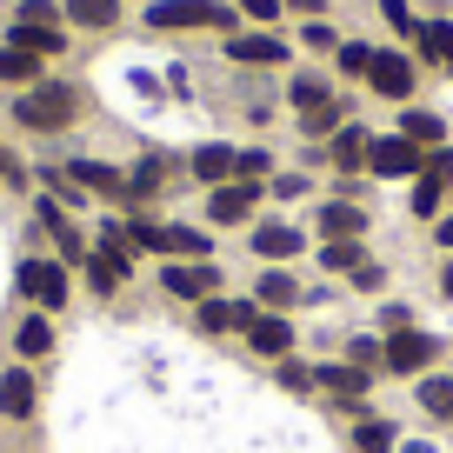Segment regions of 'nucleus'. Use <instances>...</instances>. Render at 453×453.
<instances>
[{"instance_id": "43", "label": "nucleus", "mask_w": 453, "mask_h": 453, "mask_svg": "<svg viewBox=\"0 0 453 453\" xmlns=\"http://www.w3.org/2000/svg\"><path fill=\"white\" fill-rule=\"evenodd\" d=\"M440 247H453V220H440Z\"/></svg>"}, {"instance_id": "7", "label": "nucleus", "mask_w": 453, "mask_h": 453, "mask_svg": "<svg viewBox=\"0 0 453 453\" xmlns=\"http://www.w3.org/2000/svg\"><path fill=\"white\" fill-rule=\"evenodd\" d=\"M254 180H234V187H213V200H207V213L220 226H234V220H247V213H254Z\"/></svg>"}, {"instance_id": "38", "label": "nucleus", "mask_w": 453, "mask_h": 453, "mask_svg": "<svg viewBox=\"0 0 453 453\" xmlns=\"http://www.w3.org/2000/svg\"><path fill=\"white\" fill-rule=\"evenodd\" d=\"M260 173H267V154H260V147H254V154H241V180H260Z\"/></svg>"}, {"instance_id": "35", "label": "nucleus", "mask_w": 453, "mask_h": 453, "mask_svg": "<svg viewBox=\"0 0 453 453\" xmlns=\"http://www.w3.org/2000/svg\"><path fill=\"white\" fill-rule=\"evenodd\" d=\"M387 447H394V426H380V420L360 426V453H387Z\"/></svg>"}, {"instance_id": "24", "label": "nucleus", "mask_w": 453, "mask_h": 453, "mask_svg": "<svg viewBox=\"0 0 453 453\" xmlns=\"http://www.w3.org/2000/svg\"><path fill=\"white\" fill-rule=\"evenodd\" d=\"M413 41H420V54H426V60L453 67V20H426V27L413 34Z\"/></svg>"}, {"instance_id": "3", "label": "nucleus", "mask_w": 453, "mask_h": 453, "mask_svg": "<svg viewBox=\"0 0 453 453\" xmlns=\"http://www.w3.org/2000/svg\"><path fill=\"white\" fill-rule=\"evenodd\" d=\"M20 294L34 300V307H67V267H54V260H27L20 267Z\"/></svg>"}, {"instance_id": "21", "label": "nucleus", "mask_w": 453, "mask_h": 453, "mask_svg": "<svg viewBox=\"0 0 453 453\" xmlns=\"http://www.w3.org/2000/svg\"><path fill=\"white\" fill-rule=\"evenodd\" d=\"M400 134H407V141L420 147V154H434L447 127H440V113H413V107H407V113H400Z\"/></svg>"}, {"instance_id": "33", "label": "nucleus", "mask_w": 453, "mask_h": 453, "mask_svg": "<svg viewBox=\"0 0 453 453\" xmlns=\"http://www.w3.org/2000/svg\"><path fill=\"white\" fill-rule=\"evenodd\" d=\"M367 67H373V47H360V41L340 47V73H367Z\"/></svg>"}, {"instance_id": "19", "label": "nucleus", "mask_w": 453, "mask_h": 453, "mask_svg": "<svg viewBox=\"0 0 453 453\" xmlns=\"http://www.w3.org/2000/svg\"><path fill=\"white\" fill-rule=\"evenodd\" d=\"M41 226L60 241V254H67V260H81V254H87V247H81V234H73V220L60 213V200H41Z\"/></svg>"}, {"instance_id": "37", "label": "nucleus", "mask_w": 453, "mask_h": 453, "mask_svg": "<svg viewBox=\"0 0 453 453\" xmlns=\"http://www.w3.org/2000/svg\"><path fill=\"white\" fill-rule=\"evenodd\" d=\"M273 194H280V200H300V194H307V180H300V173H280V180H273Z\"/></svg>"}, {"instance_id": "18", "label": "nucleus", "mask_w": 453, "mask_h": 453, "mask_svg": "<svg viewBox=\"0 0 453 453\" xmlns=\"http://www.w3.org/2000/svg\"><path fill=\"white\" fill-rule=\"evenodd\" d=\"M247 340H254V354H287V347H294V326L273 320V313H260V320L247 326Z\"/></svg>"}, {"instance_id": "31", "label": "nucleus", "mask_w": 453, "mask_h": 453, "mask_svg": "<svg viewBox=\"0 0 453 453\" xmlns=\"http://www.w3.org/2000/svg\"><path fill=\"white\" fill-rule=\"evenodd\" d=\"M14 20H27V27H60V7H54V0H20Z\"/></svg>"}, {"instance_id": "9", "label": "nucleus", "mask_w": 453, "mask_h": 453, "mask_svg": "<svg viewBox=\"0 0 453 453\" xmlns=\"http://www.w3.org/2000/svg\"><path fill=\"white\" fill-rule=\"evenodd\" d=\"M254 300H200V326L207 334H226V326H254Z\"/></svg>"}, {"instance_id": "28", "label": "nucleus", "mask_w": 453, "mask_h": 453, "mask_svg": "<svg viewBox=\"0 0 453 453\" xmlns=\"http://www.w3.org/2000/svg\"><path fill=\"white\" fill-rule=\"evenodd\" d=\"M320 260H326V267H334V273L360 267V241H326V247H320Z\"/></svg>"}, {"instance_id": "4", "label": "nucleus", "mask_w": 453, "mask_h": 453, "mask_svg": "<svg viewBox=\"0 0 453 453\" xmlns=\"http://www.w3.org/2000/svg\"><path fill=\"white\" fill-rule=\"evenodd\" d=\"M420 160H426V154L407 141V134H394V141H373V147H367V167L380 173V180H400V173H420Z\"/></svg>"}, {"instance_id": "44", "label": "nucleus", "mask_w": 453, "mask_h": 453, "mask_svg": "<svg viewBox=\"0 0 453 453\" xmlns=\"http://www.w3.org/2000/svg\"><path fill=\"white\" fill-rule=\"evenodd\" d=\"M440 287H447V294H453V267H447V280H440Z\"/></svg>"}, {"instance_id": "41", "label": "nucleus", "mask_w": 453, "mask_h": 453, "mask_svg": "<svg viewBox=\"0 0 453 453\" xmlns=\"http://www.w3.org/2000/svg\"><path fill=\"white\" fill-rule=\"evenodd\" d=\"M0 180H20V167H14V154L0 147Z\"/></svg>"}, {"instance_id": "14", "label": "nucleus", "mask_w": 453, "mask_h": 453, "mask_svg": "<svg viewBox=\"0 0 453 453\" xmlns=\"http://www.w3.org/2000/svg\"><path fill=\"white\" fill-rule=\"evenodd\" d=\"M67 180H73V187H94V194H120V200H127V173L100 167V160H73Z\"/></svg>"}, {"instance_id": "11", "label": "nucleus", "mask_w": 453, "mask_h": 453, "mask_svg": "<svg viewBox=\"0 0 453 453\" xmlns=\"http://www.w3.org/2000/svg\"><path fill=\"white\" fill-rule=\"evenodd\" d=\"M0 413H7V420H27L34 413V373H20V367L0 373Z\"/></svg>"}, {"instance_id": "40", "label": "nucleus", "mask_w": 453, "mask_h": 453, "mask_svg": "<svg viewBox=\"0 0 453 453\" xmlns=\"http://www.w3.org/2000/svg\"><path fill=\"white\" fill-rule=\"evenodd\" d=\"M307 47H334V27H326V20H307Z\"/></svg>"}, {"instance_id": "13", "label": "nucleus", "mask_w": 453, "mask_h": 453, "mask_svg": "<svg viewBox=\"0 0 453 453\" xmlns=\"http://www.w3.org/2000/svg\"><path fill=\"white\" fill-rule=\"evenodd\" d=\"M0 81L7 87H41V54H27V47H0Z\"/></svg>"}, {"instance_id": "42", "label": "nucleus", "mask_w": 453, "mask_h": 453, "mask_svg": "<svg viewBox=\"0 0 453 453\" xmlns=\"http://www.w3.org/2000/svg\"><path fill=\"white\" fill-rule=\"evenodd\" d=\"M287 7H300V14H320V7H326V0H287Z\"/></svg>"}, {"instance_id": "27", "label": "nucleus", "mask_w": 453, "mask_h": 453, "mask_svg": "<svg viewBox=\"0 0 453 453\" xmlns=\"http://www.w3.org/2000/svg\"><path fill=\"white\" fill-rule=\"evenodd\" d=\"M260 300H267V307H294V300H300V287L287 280V273H267V280H260Z\"/></svg>"}, {"instance_id": "26", "label": "nucleus", "mask_w": 453, "mask_h": 453, "mask_svg": "<svg viewBox=\"0 0 453 453\" xmlns=\"http://www.w3.org/2000/svg\"><path fill=\"white\" fill-rule=\"evenodd\" d=\"M420 407L434 413V420H453V380H426L420 387Z\"/></svg>"}, {"instance_id": "32", "label": "nucleus", "mask_w": 453, "mask_h": 453, "mask_svg": "<svg viewBox=\"0 0 453 453\" xmlns=\"http://www.w3.org/2000/svg\"><path fill=\"white\" fill-rule=\"evenodd\" d=\"M300 127H307V134H326V127H340V100H320L313 113H300Z\"/></svg>"}, {"instance_id": "15", "label": "nucleus", "mask_w": 453, "mask_h": 453, "mask_svg": "<svg viewBox=\"0 0 453 453\" xmlns=\"http://www.w3.org/2000/svg\"><path fill=\"white\" fill-rule=\"evenodd\" d=\"M7 41H14V47H27V54H67V34H60V27H27V20H14V27H7Z\"/></svg>"}, {"instance_id": "10", "label": "nucleus", "mask_w": 453, "mask_h": 453, "mask_svg": "<svg viewBox=\"0 0 453 453\" xmlns=\"http://www.w3.org/2000/svg\"><path fill=\"white\" fill-rule=\"evenodd\" d=\"M254 254L260 260H294V254H307V234H294V226H254Z\"/></svg>"}, {"instance_id": "12", "label": "nucleus", "mask_w": 453, "mask_h": 453, "mask_svg": "<svg viewBox=\"0 0 453 453\" xmlns=\"http://www.w3.org/2000/svg\"><path fill=\"white\" fill-rule=\"evenodd\" d=\"M226 54H234V60H254V67H280L287 47L273 41V34H234V41H226Z\"/></svg>"}, {"instance_id": "39", "label": "nucleus", "mask_w": 453, "mask_h": 453, "mask_svg": "<svg viewBox=\"0 0 453 453\" xmlns=\"http://www.w3.org/2000/svg\"><path fill=\"white\" fill-rule=\"evenodd\" d=\"M241 14H254V20H273V14H280V0H241Z\"/></svg>"}, {"instance_id": "23", "label": "nucleus", "mask_w": 453, "mask_h": 453, "mask_svg": "<svg viewBox=\"0 0 453 453\" xmlns=\"http://www.w3.org/2000/svg\"><path fill=\"white\" fill-rule=\"evenodd\" d=\"M367 147H373V134H367V127H340V134H334V167L354 173L360 160H367Z\"/></svg>"}, {"instance_id": "17", "label": "nucleus", "mask_w": 453, "mask_h": 453, "mask_svg": "<svg viewBox=\"0 0 453 453\" xmlns=\"http://www.w3.org/2000/svg\"><path fill=\"white\" fill-rule=\"evenodd\" d=\"M313 380H320L326 394H340L347 407H354V400L367 394V367H354V360H347V367H326V373H313Z\"/></svg>"}, {"instance_id": "36", "label": "nucleus", "mask_w": 453, "mask_h": 453, "mask_svg": "<svg viewBox=\"0 0 453 453\" xmlns=\"http://www.w3.org/2000/svg\"><path fill=\"white\" fill-rule=\"evenodd\" d=\"M440 194H447V187H434V180H413V213L426 220V213L440 207Z\"/></svg>"}, {"instance_id": "22", "label": "nucleus", "mask_w": 453, "mask_h": 453, "mask_svg": "<svg viewBox=\"0 0 453 453\" xmlns=\"http://www.w3.org/2000/svg\"><path fill=\"white\" fill-rule=\"evenodd\" d=\"M194 173L226 187V173H241V154H234V147H200V154H194Z\"/></svg>"}, {"instance_id": "34", "label": "nucleus", "mask_w": 453, "mask_h": 453, "mask_svg": "<svg viewBox=\"0 0 453 453\" xmlns=\"http://www.w3.org/2000/svg\"><path fill=\"white\" fill-rule=\"evenodd\" d=\"M380 14H387V27H394V34H420V27H413V7H407V0H380Z\"/></svg>"}, {"instance_id": "6", "label": "nucleus", "mask_w": 453, "mask_h": 453, "mask_svg": "<svg viewBox=\"0 0 453 453\" xmlns=\"http://www.w3.org/2000/svg\"><path fill=\"white\" fill-rule=\"evenodd\" d=\"M434 354H440L434 334H413V326H400V334L387 340V367H394V373H420Z\"/></svg>"}, {"instance_id": "5", "label": "nucleus", "mask_w": 453, "mask_h": 453, "mask_svg": "<svg viewBox=\"0 0 453 453\" xmlns=\"http://www.w3.org/2000/svg\"><path fill=\"white\" fill-rule=\"evenodd\" d=\"M367 81H373V94H387V100H407V94H413V60H407V54H380V47H373V67H367Z\"/></svg>"}, {"instance_id": "16", "label": "nucleus", "mask_w": 453, "mask_h": 453, "mask_svg": "<svg viewBox=\"0 0 453 453\" xmlns=\"http://www.w3.org/2000/svg\"><path fill=\"white\" fill-rule=\"evenodd\" d=\"M60 14H67L73 27H113V20H120V0H60Z\"/></svg>"}, {"instance_id": "29", "label": "nucleus", "mask_w": 453, "mask_h": 453, "mask_svg": "<svg viewBox=\"0 0 453 453\" xmlns=\"http://www.w3.org/2000/svg\"><path fill=\"white\" fill-rule=\"evenodd\" d=\"M287 94H294V107H300V113H313V107H320V100H326V81H313V73H300V81L287 87Z\"/></svg>"}, {"instance_id": "1", "label": "nucleus", "mask_w": 453, "mask_h": 453, "mask_svg": "<svg viewBox=\"0 0 453 453\" xmlns=\"http://www.w3.org/2000/svg\"><path fill=\"white\" fill-rule=\"evenodd\" d=\"M73 113H81V94L60 87V81H41V87H27V94L14 100V120H20V127H34V134H60Z\"/></svg>"}, {"instance_id": "8", "label": "nucleus", "mask_w": 453, "mask_h": 453, "mask_svg": "<svg viewBox=\"0 0 453 453\" xmlns=\"http://www.w3.org/2000/svg\"><path fill=\"white\" fill-rule=\"evenodd\" d=\"M320 234L326 241H360V234H367V213H360L354 200H326L320 207Z\"/></svg>"}, {"instance_id": "30", "label": "nucleus", "mask_w": 453, "mask_h": 453, "mask_svg": "<svg viewBox=\"0 0 453 453\" xmlns=\"http://www.w3.org/2000/svg\"><path fill=\"white\" fill-rule=\"evenodd\" d=\"M420 180H434V187H447V180H453V147H434V154L420 160Z\"/></svg>"}, {"instance_id": "2", "label": "nucleus", "mask_w": 453, "mask_h": 453, "mask_svg": "<svg viewBox=\"0 0 453 453\" xmlns=\"http://www.w3.org/2000/svg\"><path fill=\"white\" fill-rule=\"evenodd\" d=\"M147 27H234V14L213 7V0H154Z\"/></svg>"}, {"instance_id": "25", "label": "nucleus", "mask_w": 453, "mask_h": 453, "mask_svg": "<svg viewBox=\"0 0 453 453\" xmlns=\"http://www.w3.org/2000/svg\"><path fill=\"white\" fill-rule=\"evenodd\" d=\"M14 347L27 360H41V354H54V326L41 320V313H34V320H20V334H14Z\"/></svg>"}, {"instance_id": "20", "label": "nucleus", "mask_w": 453, "mask_h": 453, "mask_svg": "<svg viewBox=\"0 0 453 453\" xmlns=\"http://www.w3.org/2000/svg\"><path fill=\"white\" fill-rule=\"evenodd\" d=\"M167 294H180V300L213 294V267H207V260H200V267H167Z\"/></svg>"}]
</instances>
